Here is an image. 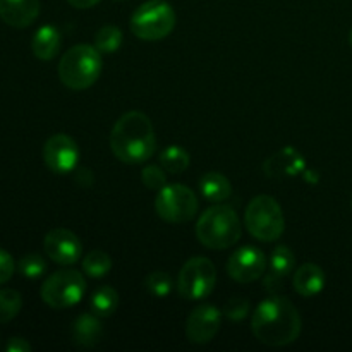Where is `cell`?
I'll return each mask as SVG.
<instances>
[{
	"label": "cell",
	"instance_id": "484cf974",
	"mask_svg": "<svg viewBox=\"0 0 352 352\" xmlns=\"http://www.w3.org/2000/svg\"><path fill=\"white\" fill-rule=\"evenodd\" d=\"M146 289L151 296L155 298H167L168 294L172 292V278L167 272H151L150 275L146 277Z\"/></svg>",
	"mask_w": 352,
	"mask_h": 352
},
{
	"label": "cell",
	"instance_id": "4fadbf2b",
	"mask_svg": "<svg viewBox=\"0 0 352 352\" xmlns=\"http://www.w3.org/2000/svg\"><path fill=\"white\" fill-rule=\"evenodd\" d=\"M222 313L212 305H203L192 309L186 322V337L192 344H208L220 330Z\"/></svg>",
	"mask_w": 352,
	"mask_h": 352
},
{
	"label": "cell",
	"instance_id": "f1b7e54d",
	"mask_svg": "<svg viewBox=\"0 0 352 352\" xmlns=\"http://www.w3.org/2000/svg\"><path fill=\"white\" fill-rule=\"evenodd\" d=\"M250 313V302L243 298H232L223 306V315L232 322H241Z\"/></svg>",
	"mask_w": 352,
	"mask_h": 352
},
{
	"label": "cell",
	"instance_id": "6da1fadb",
	"mask_svg": "<svg viewBox=\"0 0 352 352\" xmlns=\"http://www.w3.org/2000/svg\"><path fill=\"white\" fill-rule=\"evenodd\" d=\"M302 320L289 299L270 296L256 306L251 318V330L261 344L284 347L296 342L301 333Z\"/></svg>",
	"mask_w": 352,
	"mask_h": 352
},
{
	"label": "cell",
	"instance_id": "2e32d148",
	"mask_svg": "<svg viewBox=\"0 0 352 352\" xmlns=\"http://www.w3.org/2000/svg\"><path fill=\"white\" fill-rule=\"evenodd\" d=\"M103 339V327L95 313H82L72 325V340L79 347H95Z\"/></svg>",
	"mask_w": 352,
	"mask_h": 352
},
{
	"label": "cell",
	"instance_id": "52a82bcc",
	"mask_svg": "<svg viewBox=\"0 0 352 352\" xmlns=\"http://www.w3.org/2000/svg\"><path fill=\"white\" fill-rule=\"evenodd\" d=\"M86 280L78 270H58L43 282L40 296L47 306L54 309L72 308L82 299Z\"/></svg>",
	"mask_w": 352,
	"mask_h": 352
},
{
	"label": "cell",
	"instance_id": "ffe728a7",
	"mask_svg": "<svg viewBox=\"0 0 352 352\" xmlns=\"http://www.w3.org/2000/svg\"><path fill=\"white\" fill-rule=\"evenodd\" d=\"M89 306L98 318H109L119 308V294L110 285H102L93 292Z\"/></svg>",
	"mask_w": 352,
	"mask_h": 352
},
{
	"label": "cell",
	"instance_id": "7402d4cb",
	"mask_svg": "<svg viewBox=\"0 0 352 352\" xmlns=\"http://www.w3.org/2000/svg\"><path fill=\"white\" fill-rule=\"evenodd\" d=\"M296 267V256L292 253L291 248L278 244L270 254V274L277 278H284L294 270Z\"/></svg>",
	"mask_w": 352,
	"mask_h": 352
},
{
	"label": "cell",
	"instance_id": "603a6c76",
	"mask_svg": "<svg viewBox=\"0 0 352 352\" xmlns=\"http://www.w3.org/2000/svg\"><path fill=\"white\" fill-rule=\"evenodd\" d=\"M110 268H112V260H110V256L105 251H91L82 260V272L91 278L105 277L110 272Z\"/></svg>",
	"mask_w": 352,
	"mask_h": 352
},
{
	"label": "cell",
	"instance_id": "cb8c5ba5",
	"mask_svg": "<svg viewBox=\"0 0 352 352\" xmlns=\"http://www.w3.org/2000/svg\"><path fill=\"white\" fill-rule=\"evenodd\" d=\"M122 45V31L117 26L107 24L100 28L98 33L95 34V47L100 54H113Z\"/></svg>",
	"mask_w": 352,
	"mask_h": 352
},
{
	"label": "cell",
	"instance_id": "9a60e30c",
	"mask_svg": "<svg viewBox=\"0 0 352 352\" xmlns=\"http://www.w3.org/2000/svg\"><path fill=\"white\" fill-rule=\"evenodd\" d=\"M263 170L268 177H294V175L301 174L305 170V158L294 148H284V150H280L265 162Z\"/></svg>",
	"mask_w": 352,
	"mask_h": 352
},
{
	"label": "cell",
	"instance_id": "44dd1931",
	"mask_svg": "<svg viewBox=\"0 0 352 352\" xmlns=\"http://www.w3.org/2000/svg\"><path fill=\"white\" fill-rule=\"evenodd\" d=\"M160 164L168 174L177 175V174H182V172L189 167V164H191V157H189V153L182 146L170 144V146H167L160 153Z\"/></svg>",
	"mask_w": 352,
	"mask_h": 352
},
{
	"label": "cell",
	"instance_id": "4dcf8cb0",
	"mask_svg": "<svg viewBox=\"0 0 352 352\" xmlns=\"http://www.w3.org/2000/svg\"><path fill=\"white\" fill-rule=\"evenodd\" d=\"M7 352H30L31 346L26 339H21V337H12L9 339V342L6 344Z\"/></svg>",
	"mask_w": 352,
	"mask_h": 352
},
{
	"label": "cell",
	"instance_id": "f546056e",
	"mask_svg": "<svg viewBox=\"0 0 352 352\" xmlns=\"http://www.w3.org/2000/svg\"><path fill=\"white\" fill-rule=\"evenodd\" d=\"M14 272H16L14 258L6 250H0V285L9 282L12 278Z\"/></svg>",
	"mask_w": 352,
	"mask_h": 352
},
{
	"label": "cell",
	"instance_id": "30bf717a",
	"mask_svg": "<svg viewBox=\"0 0 352 352\" xmlns=\"http://www.w3.org/2000/svg\"><path fill=\"white\" fill-rule=\"evenodd\" d=\"M43 162L54 174H71L79 162L78 143L67 134H54L43 144Z\"/></svg>",
	"mask_w": 352,
	"mask_h": 352
},
{
	"label": "cell",
	"instance_id": "5bb4252c",
	"mask_svg": "<svg viewBox=\"0 0 352 352\" xmlns=\"http://www.w3.org/2000/svg\"><path fill=\"white\" fill-rule=\"evenodd\" d=\"M40 14V0H0V19L12 28L31 26Z\"/></svg>",
	"mask_w": 352,
	"mask_h": 352
},
{
	"label": "cell",
	"instance_id": "277c9868",
	"mask_svg": "<svg viewBox=\"0 0 352 352\" xmlns=\"http://www.w3.org/2000/svg\"><path fill=\"white\" fill-rule=\"evenodd\" d=\"M102 74V54L91 45H74L69 48L58 64V78L72 91L88 89Z\"/></svg>",
	"mask_w": 352,
	"mask_h": 352
},
{
	"label": "cell",
	"instance_id": "4316f807",
	"mask_svg": "<svg viewBox=\"0 0 352 352\" xmlns=\"http://www.w3.org/2000/svg\"><path fill=\"white\" fill-rule=\"evenodd\" d=\"M17 270H19L23 277L38 278L47 272V263H45V260L40 254L30 253L21 258L19 263H17Z\"/></svg>",
	"mask_w": 352,
	"mask_h": 352
},
{
	"label": "cell",
	"instance_id": "1f68e13d",
	"mask_svg": "<svg viewBox=\"0 0 352 352\" xmlns=\"http://www.w3.org/2000/svg\"><path fill=\"white\" fill-rule=\"evenodd\" d=\"M67 2L76 9H89V7L96 6L100 0H67Z\"/></svg>",
	"mask_w": 352,
	"mask_h": 352
},
{
	"label": "cell",
	"instance_id": "83f0119b",
	"mask_svg": "<svg viewBox=\"0 0 352 352\" xmlns=\"http://www.w3.org/2000/svg\"><path fill=\"white\" fill-rule=\"evenodd\" d=\"M165 168L157 167V165H148L144 170L141 172V181L151 191H160L162 188L167 186V175H165Z\"/></svg>",
	"mask_w": 352,
	"mask_h": 352
},
{
	"label": "cell",
	"instance_id": "ac0fdd59",
	"mask_svg": "<svg viewBox=\"0 0 352 352\" xmlns=\"http://www.w3.org/2000/svg\"><path fill=\"white\" fill-rule=\"evenodd\" d=\"M60 33H58L57 28L47 24L34 33L33 41H31V50H33L34 57L40 58V60H52L60 50Z\"/></svg>",
	"mask_w": 352,
	"mask_h": 352
},
{
	"label": "cell",
	"instance_id": "9c48e42d",
	"mask_svg": "<svg viewBox=\"0 0 352 352\" xmlns=\"http://www.w3.org/2000/svg\"><path fill=\"white\" fill-rule=\"evenodd\" d=\"M217 284L215 265L205 256H195L184 263L177 277L179 294L189 301L208 298Z\"/></svg>",
	"mask_w": 352,
	"mask_h": 352
},
{
	"label": "cell",
	"instance_id": "5b68a950",
	"mask_svg": "<svg viewBox=\"0 0 352 352\" xmlns=\"http://www.w3.org/2000/svg\"><path fill=\"white\" fill-rule=\"evenodd\" d=\"M244 223L248 232L263 243L280 239L285 230V219L280 205L277 199L267 195L251 199L244 212Z\"/></svg>",
	"mask_w": 352,
	"mask_h": 352
},
{
	"label": "cell",
	"instance_id": "7a4b0ae2",
	"mask_svg": "<svg viewBox=\"0 0 352 352\" xmlns=\"http://www.w3.org/2000/svg\"><path fill=\"white\" fill-rule=\"evenodd\" d=\"M110 148L124 164L138 165L150 160L157 148V138L150 117L138 110L120 116L110 133Z\"/></svg>",
	"mask_w": 352,
	"mask_h": 352
},
{
	"label": "cell",
	"instance_id": "3957f363",
	"mask_svg": "<svg viewBox=\"0 0 352 352\" xmlns=\"http://www.w3.org/2000/svg\"><path fill=\"white\" fill-rule=\"evenodd\" d=\"M243 227L236 210L217 203L196 222V237L208 250H227L239 243Z\"/></svg>",
	"mask_w": 352,
	"mask_h": 352
},
{
	"label": "cell",
	"instance_id": "d6986e66",
	"mask_svg": "<svg viewBox=\"0 0 352 352\" xmlns=\"http://www.w3.org/2000/svg\"><path fill=\"white\" fill-rule=\"evenodd\" d=\"M199 191L206 201L222 203L232 195V186L229 179L220 172H208L199 179Z\"/></svg>",
	"mask_w": 352,
	"mask_h": 352
},
{
	"label": "cell",
	"instance_id": "e0dca14e",
	"mask_svg": "<svg viewBox=\"0 0 352 352\" xmlns=\"http://www.w3.org/2000/svg\"><path fill=\"white\" fill-rule=\"evenodd\" d=\"M294 284L296 292L302 298H313V296L320 294L325 287V274L322 268L315 263H305L296 270L294 274Z\"/></svg>",
	"mask_w": 352,
	"mask_h": 352
},
{
	"label": "cell",
	"instance_id": "d6a6232c",
	"mask_svg": "<svg viewBox=\"0 0 352 352\" xmlns=\"http://www.w3.org/2000/svg\"><path fill=\"white\" fill-rule=\"evenodd\" d=\"M349 43H351V47H352V30H351V34H349Z\"/></svg>",
	"mask_w": 352,
	"mask_h": 352
},
{
	"label": "cell",
	"instance_id": "7c38bea8",
	"mask_svg": "<svg viewBox=\"0 0 352 352\" xmlns=\"http://www.w3.org/2000/svg\"><path fill=\"white\" fill-rule=\"evenodd\" d=\"M43 250L57 265H74L81 260L82 246L79 237L67 229H54L45 236Z\"/></svg>",
	"mask_w": 352,
	"mask_h": 352
},
{
	"label": "cell",
	"instance_id": "ba28073f",
	"mask_svg": "<svg viewBox=\"0 0 352 352\" xmlns=\"http://www.w3.org/2000/svg\"><path fill=\"white\" fill-rule=\"evenodd\" d=\"M199 208L195 192L184 184L165 186L155 199V212L168 223L191 222Z\"/></svg>",
	"mask_w": 352,
	"mask_h": 352
},
{
	"label": "cell",
	"instance_id": "8992f818",
	"mask_svg": "<svg viewBox=\"0 0 352 352\" xmlns=\"http://www.w3.org/2000/svg\"><path fill=\"white\" fill-rule=\"evenodd\" d=\"M174 28L175 12L165 0H148L141 3L131 17V31L144 41L164 40Z\"/></svg>",
	"mask_w": 352,
	"mask_h": 352
},
{
	"label": "cell",
	"instance_id": "8fae6325",
	"mask_svg": "<svg viewBox=\"0 0 352 352\" xmlns=\"http://www.w3.org/2000/svg\"><path fill=\"white\" fill-rule=\"evenodd\" d=\"M267 260L256 246H243L234 251L227 261V272L237 284H251L265 274Z\"/></svg>",
	"mask_w": 352,
	"mask_h": 352
},
{
	"label": "cell",
	"instance_id": "d4e9b609",
	"mask_svg": "<svg viewBox=\"0 0 352 352\" xmlns=\"http://www.w3.org/2000/svg\"><path fill=\"white\" fill-rule=\"evenodd\" d=\"M23 308V298L14 289L0 291V323H7L16 318Z\"/></svg>",
	"mask_w": 352,
	"mask_h": 352
}]
</instances>
